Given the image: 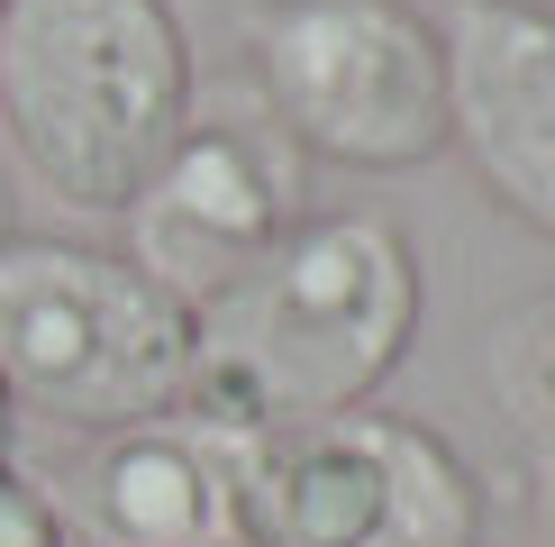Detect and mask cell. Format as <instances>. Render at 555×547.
I'll list each match as a JSON object with an SVG mask.
<instances>
[{
    "instance_id": "6da1fadb",
    "label": "cell",
    "mask_w": 555,
    "mask_h": 547,
    "mask_svg": "<svg viewBox=\"0 0 555 547\" xmlns=\"http://www.w3.org/2000/svg\"><path fill=\"white\" fill-rule=\"evenodd\" d=\"M420 256L383 211H310L192 310V420L228 438H273L364 410L420 338Z\"/></svg>"
},
{
    "instance_id": "7a4b0ae2",
    "label": "cell",
    "mask_w": 555,
    "mask_h": 547,
    "mask_svg": "<svg viewBox=\"0 0 555 547\" xmlns=\"http://www.w3.org/2000/svg\"><path fill=\"white\" fill-rule=\"evenodd\" d=\"M192 119L173 0H0V137L46 201L128 219Z\"/></svg>"
},
{
    "instance_id": "3957f363",
    "label": "cell",
    "mask_w": 555,
    "mask_h": 547,
    "mask_svg": "<svg viewBox=\"0 0 555 547\" xmlns=\"http://www.w3.org/2000/svg\"><path fill=\"white\" fill-rule=\"evenodd\" d=\"M0 393L10 410L101 438L165 420L192 393V302H173L137 256L74 238L0 246Z\"/></svg>"
},
{
    "instance_id": "277c9868",
    "label": "cell",
    "mask_w": 555,
    "mask_h": 547,
    "mask_svg": "<svg viewBox=\"0 0 555 547\" xmlns=\"http://www.w3.org/2000/svg\"><path fill=\"white\" fill-rule=\"evenodd\" d=\"M264 119L346 174L447 155V46L420 0H237Z\"/></svg>"
},
{
    "instance_id": "5b68a950",
    "label": "cell",
    "mask_w": 555,
    "mask_h": 547,
    "mask_svg": "<svg viewBox=\"0 0 555 547\" xmlns=\"http://www.w3.org/2000/svg\"><path fill=\"white\" fill-rule=\"evenodd\" d=\"M482 484L401 410H337L246 447L237 547H474Z\"/></svg>"
},
{
    "instance_id": "8992f818",
    "label": "cell",
    "mask_w": 555,
    "mask_h": 547,
    "mask_svg": "<svg viewBox=\"0 0 555 547\" xmlns=\"http://www.w3.org/2000/svg\"><path fill=\"white\" fill-rule=\"evenodd\" d=\"M300 219H310V155L264 119V101H219L182 119L165 165L128 201V256L201 310Z\"/></svg>"
},
{
    "instance_id": "52a82bcc",
    "label": "cell",
    "mask_w": 555,
    "mask_h": 547,
    "mask_svg": "<svg viewBox=\"0 0 555 547\" xmlns=\"http://www.w3.org/2000/svg\"><path fill=\"white\" fill-rule=\"evenodd\" d=\"M447 147L519 228L555 238V0H447Z\"/></svg>"
},
{
    "instance_id": "ba28073f",
    "label": "cell",
    "mask_w": 555,
    "mask_h": 547,
    "mask_svg": "<svg viewBox=\"0 0 555 547\" xmlns=\"http://www.w3.org/2000/svg\"><path fill=\"white\" fill-rule=\"evenodd\" d=\"M246 447L256 438H228L192 410L101 429L64 466V530L91 547H237Z\"/></svg>"
},
{
    "instance_id": "9c48e42d",
    "label": "cell",
    "mask_w": 555,
    "mask_h": 547,
    "mask_svg": "<svg viewBox=\"0 0 555 547\" xmlns=\"http://www.w3.org/2000/svg\"><path fill=\"white\" fill-rule=\"evenodd\" d=\"M501 383H511L519 420H538L555 438V292L546 302H528L511 329H501Z\"/></svg>"
},
{
    "instance_id": "30bf717a",
    "label": "cell",
    "mask_w": 555,
    "mask_h": 547,
    "mask_svg": "<svg viewBox=\"0 0 555 547\" xmlns=\"http://www.w3.org/2000/svg\"><path fill=\"white\" fill-rule=\"evenodd\" d=\"M0 547H74L64 501L46 493V474H28L18 456H0Z\"/></svg>"
},
{
    "instance_id": "8fae6325",
    "label": "cell",
    "mask_w": 555,
    "mask_h": 547,
    "mask_svg": "<svg viewBox=\"0 0 555 547\" xmlns=\"http://www.w3.org/2000/svg\"><path fill=\"white\" fill-rule=\"evenodd\" d=\"M18 238V219H10V182H0V246H10Z\"/></svg>"
},
{
    "instance_id": "7c38bea8",
    "label": "cell",
    "mask_w": 555,
    "mask_h": 547,
    "mask_svg": "<svg viewBox=\"0 0 555 547\" xmlns=\"http://www.w3.org/2000/svg\"><path fill=\"white\" fill-rule=\"evenodd\" d=\"M10 429H18V410H10V393H0V456H10Z\"/></svg>"
},
{
    "instance_id": "4fadbf2b",
    "label": "cell",
    "mask_w": 555,
    "mask_h": 547,
    "mask_svg": "<svg viewBox=\"0 0 555 547\" xmlns=\"http://www.w3.org/2000/svg\"><path fill=\"white\" fill-rule=\"evenodd\" d=\"M546 538H555V484H546Z\"/></svg>"
}]
</instances>
